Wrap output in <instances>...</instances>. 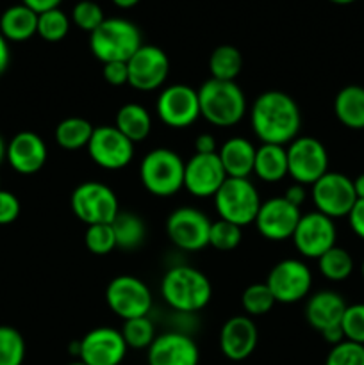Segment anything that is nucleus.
<instances>
[{
  "mask_svg": "<svg viewBox=\"0 0 364 365\" xmlns=\"http://www.w3.org/2000/svg\"><path fill=\"white\" fill-rule=\"evenodd\" d=\"M93 130H95V127L88 120L79 116H70L57 123L56 134L54 135H56V143L61 148L75 152V150L88 148Z\"/></svg>",
  "mask_w": 364,
  "mask_h": 365,
  "instance_id": "30",
  "label": "nucleus"
},
{
  "mask_svg": "<svg viewBox=\"0 0 364 365\" xmlns=\"http://www.w3.org/2000/svg\"><path fill=\"white\" fill-rule=\"evenodd\" d=\"M334 114L339 123L352 130H364V88L345 86L334 98Z\"/></svg>",
  "mask_w": 364,
  "mask_h": 365,
  "instance_id": "26",
  "label": "nucleus"
},
{
  "mask_svg": "<svg viewBox=\"0 0 364 365\" xmlns=\"http://www.w3.org/2000/svg\"><path fill=\"white\" fill-rule=\"evenodd\" d=\"M213 198L220 220L241 228L256 221L263 203L259 191L248 178H227Z\"/></svg>",
  "mask_w": 364,
  "mask_h": 365,
  "instance_id": "6",
  "label": "nucleus"
},
{
  "mask_svg": "<svg viewBox=\"0 0 364 365\" xmlns=\"http://www.w3.org/2000/svg\"><path fill=\"white\" fill-rule=\"evenodd\" d=\"M116 239V248L136 250L146 237L145 221L131 210H120L111 223Z\"/></svg>",
  "mask_w": 364,
  "mask_h": 365,
  "instance_id": "29",
  "label": "nucleus"
},
{
  "mask_svg": "<svg viewBox=\"0 0 364 365\" xmlns=\"http://www.w3.org/2000/svg\"><path fill=\"white\" fill-rule=\"evenodd\" d=\"M0 34L7 41H27L38 34V13L24 4L7 7L0 16Z\"/></svg>",
  "mask_w": 364,
  "mask_h": 365,
  "instance_id": "25",
  "label": "nucleus"
},
{
  "mask_svg": "<svg viewBox=\"0 0 364 365\" xmlns=\"http://www.w3.org/2000/svg\"><path fill=\"white\" fill-rule=\"evenodd\" d=\"M227 180L218 153H193L184 164V187L196 198H211Z\"/></svg>",
  "mask_w": 364,
  "mask_h": 365,
  "instance_id": "19",
  "label": "nucleus"
},
{
  "mask_svg": "<svg viewBox=\"0 0 364 365\" xmlns=\"http://www.w3.org/2000/svg\"><path fill=\"white\" fill-rule=\"evenodd\" d=\"M318 269L327 280L343 282L353 273V259L345 248L334 246L318 259Z\"/></svg>",
  "mask_w": 364,
  "mask_h": 365,
  "instance_id": "32",
  "label": "nucleus"
},
{
  "mask_svg": "<svg viewBox=\"0 0 364 365\" xmlns=\"http://www.w3.org/2000/svg\"><path fill=\"white\" fill-rule=\"evenodd\" d=\"M332 4H338V6H348V4H353L355 0H328Z\"/></svg>",
  "mask_w": 364,
  "mask_h": 365,
  "instance_id": "52",
  "label": "nucleus"
},
{
  "mask_svg": "<svg viewBox=\"0 0 364 365\" xmlns=\"http://www.w3.org/2000/svg\"><path fill=\"white\" fill-rule=\"evenodd\" d=\"M196 91L200 116L214 127H234L248 113L245 93L236 82L209 78Z\"/></svg>",
  "mask_w": 364,
  "mask_h": 365,
  "instance_id": "3",
  "label": "nucleus"
},
{
  "mask_svg": "<svg viewBox=\"0 0 364 365\" xmlns=\"http://www.w3.org/2000/svg\"><path fill=\"white\" fill-rule=\"evenodd\" d=\"M195 153H202V155H207V153H218L216 148V139L211 134H200L195 138Z\"/></svg>",
  "mask_w": 364,
  "mask_h": 365,
  "instance_id": "45",
  "label": "nucleus"
},
{
  "mask_svg": "<svg viewBox=\"0 0 364 365\" xmlns=\"http://www.w3.org/2000/svg\"><path fill=\"white\" fill-rule=\"evenodd\" d=\"M300 217H302L300 207L289 203L284 196H273L261 203V209L253 223H256L257 232L264 239L280 242L293 237Z\"/></svg>",
  "mask_w": 364,
  "mask_h": 365,
  "instance_id": "18",
  "label": "nucleus"
},
{
  "mask_svg": "<svg viewBox=\"0 0 364 365\" xmlns=\"http://www.w3.org/2000/svg\"><path fill=\"white\" fill-rule=\"evenodd\" d=\"M253 173L259 180L280 182L288 177V152L285 146L280 145H261L256 150V160H253Z\"/></svg>",
  "mask_w": 364,
  "mask_h": 365,
  "instance_id": "27",
  "label": "nucleus"
},
{
  "mask_svg": "<svg viewBox=\"0 0 364 365\" xmlns=\"http://www.w3.org/2000/svg\"><path fill=\"white\" fill-rule=\"evenodd\" d=\"M70 25L71 20L59 7L38 14V36L49 43L63 41L70 32Z\"/></svg>",
  "mask_w": 364,
  "mask_h": 365,
  "instance_id": "34",
  "label": "nucleus"
},
{
  "mask_svg": "<svg viewBox=\"0 0 364 365\" xmlns=\"http://www.w3.org/2000/svg\"><path fill=\"white\" fill-rule=\"evenodd\" d=\"M250 123L261 145L288 146L298 138L302 113L293 96L284 91H264L250 107Z\"/></svg>",
  "mask_w": 364,
  "mask_h": 365,
  "instance_id": "1",
  "label": "nucleus"
},
{
  "mask_svg": "<svg viewBox=\"0 0 364 365\" xmlns=\"http://www.w3.org/2000/svg\"><path fill=\"white\" fill-rule=\"evenodd\" d=\"M243 230L241 227L234 223H228L225 220H218L211 223L209 232V246H213L218 252H231L241 245Z\"/></svg>",
  "mask_w": 364,
  "mask_h": 365,
  "instance_id": "37",
  "label": "nucleus"
},
{
  "mask_svg": "<svg viewBox=\"0 0 364 365\" xmlns=\"http://www.w3.org/2000/svg\"><path fill=\"white\" fill-rule=\"evenodd\" d=\"M156 110L159 120L170 128H188L200 118L198 91L188 84H171L163 88Z\"/></svg>",
  "mask_w": 364,
  "mask_h": 365,
  "instance_id": "14",
  "label": "nucleus"
},
{
  "mask_svg": "<svg viewBox=\"0 0 364 365\" xmlns=\"http://www.w3.org/2000/svg\"><path fill=\"white\" fill-rule=\"evenodd\" d=\"M256 146L246 138H231L220 146L218 157L227 178H248L253 173Z\"/></svg>",
  "mask_w": 364,
  "mask_h": 365,
  "instance_id": "24",
  "label": "nucleus"
},
{
  "mask_svg": "<svg viewBox=\"0 0 364 365\" xmlns=\"http://www.w3.org/2000/svg\"><path fill=\"white\" fill-rule=\"evenodd\" d=\"M84 245L88 252L93 255H107L116 248V239H114L113 227L109 225H91L86 228Z\"/></svg>",
  "mask_w": 364,
  "mask_h": 365,
  "instance_id": "39",
  "label": "nucleus"
},
{
  "mask_svg": "<svg viewBox=\"0 0 364 365\" xmlns=\"http://www.w3.org/2000/svg\"><path fill=\"white\" fill-rule=\"evenodd\" d=\"M139 2H141V0H113L114 6L120 7V9H132V7L138 6Z\"/></svg>",
  "mask_w": 364,
  "mask_h": 365,
  "instance_id": "50",
  "label": "nucleus"
},
{
  "mask_svg": "<svg viewBox=\"0 0 364 365\" xmlns=\"http://www.w3.org/2000/svg\"><path fill=\"white\" fill-rule=\"evenodd\" d=\"M20 200L9 191L0 189V225H11L20 216Z\"/></svg>",
  "mask_w": 364,
  "mask_h": 365,
  "instance_id": "42",
  "label": "nucleus"
},
{
  "mask_svg": "<svg viewBox=\"0 0 364 365\" xmlns=\"http://www.w3.org/2000/svg\"><path fill=\"white\" fill-rule=\"evenodd\" d=\"M305 196H307L305 185H302V184L289 185V187L285 189V192H284V198L288 200L289 203H293V205H296V207H300L303 202H305Z\"/></svg>",
  "mask_w": 364,
  "mask_h": 365,
  "instance_id": "46",
  "label": "nucleus"
},
{
  "mask_svg": "<svg viewBox=\"0 0 364 365\" xmlns=\"http://www.w3.org/2000/svg\"><path fill=\"white\" fill-rule=\"evenodd\" d=\"M353 191H355L357 200H364V173L353 180Z\"/></svg>",
  "mask_w": 364,
  "mask_h": 365,
  "instance_id": "49",
  "label": "nucleus"
},
{
  "mask_svg": "<svg viewBox=\"0 0 364 365\" xmlns=\"http://www.w3.org/2000/svg\"><path fill=\"white\" fill-rule=\"evenodd\" d=\"M345 341L364 346V303L348 305L341 321Z\"/></svg>",
  "mask_w": 364,
  "mask_h": 365,
  "instance_id": "40",
  "label": "nucleus"
},
{
  "mask_svg": "<svg viewBox=\"0 0 364 365\" xmlns=\"http://www.w3.org/2000/svg\"><path fill=\"white\" fill-rule=\"evenodd\" d=\"M6 148H7L6 141H4L2 135H0V164H2V160L6 159Z\"/></svg>",
  "mask_w": 364,
  "mask_h": 365,
  "instance_id": "51",
  "label": "nucleus"
},
{
  "mask_svg": "<svg viewBox=\"0 0 364 365\" xmlns=\"http://www.w3.org/2000/svg\"><path fill=\"white\" fill-rule=\"evenodd\" d=\"M70 20L75 27L91 34L96 27L102 25L106 16H103L102 7L96 2H93V0H81V2L75 4L74 9H71Z\"/></svg>",
  "mask_w": 364,
  "mask_h": 365,
  "instance_id": "38",
  "label": "nucleus"
},
{
  "mask_svg": "<svg viewBox=\"0 0 364 365\" xmlns=\"http://www.w3.org/2000/svg\"><path fill=\"white\" fill-rule=\"evenodd\" d=\"M68 365H84V364L79 362V360H77V362H71V364H68Z\"/></svg>",
  "mask_w": 364,
  "mask_h": 365,
  "instance_id": "54",
  "label": "nucleus"
},
{
  "mask_svg": "<svg viewBox=\"0 0 364 365\" xmlns=\"http://www.w3.org/2000/svg\"><path fill=\"white\" fill-rule=\"evenodd\" d=\"M61 2H63V0H21L24 6H27L29 9H32L38 14L45 13V11H50V9H57V7L61 6Z\"/></svg>",
  "mask_w": 364,
  "mask_h": 365,
  "instance_id": "47",
  "label": "nucleus"
},
{
  "mask_svg": "<svg viewBox=\"0 0 364 365\" xmlns=\"http://www.w3.org/2000/svg\"><path fill=\"white\" fill-rule=\"evenodd\" d=\"M259 342V331L248 316H234L223 323L218 337L220 351L232 362H243L253 355Z\"/></svg>",
  "mask_w": 364,
  "mask_h": 365,
  "instance_id": "21",
  "label": "nucleus"
},
{
  "mask_svg": "<svg viewBox=\"0 0 364 365\" xmlns=\"http://www.w3.org/2000/svg\"><path fill=\"white\" fill-rule=\"evenodd\" d=\"M310 196L318 212L330 220L348 217L357 202L353 180L338 171H327L318 182L310 185Z\"/></svg>",
  "mask_w": 364,
  "mask_h": 365,
  "instance_id": "11",
  "label": "nucleus"
},
{
  "mask_svg": "<svg viewBox=\"0 0 364 365\" xmlns=\"http://www.w3.org/2000/svg\"><path fill=\"white\" fill-rule=\"evenodd\" d=\"M89 159L96 166L109 171L123 170L134 157V143L125 138L116 127L100 125L93 130L88 145Z\"/></svg>",
  "mask_w": 364,
  "mask_h": 365,
  "instance_id": "16",
  "label": "nucleus"
},
{
  "mask_svg": "<svg viewBox=\"0 0 364 365\" xmlns=\"http://www.w3.org/2000/svg\"><path fill=\"white\" fill-rule=\"evenodd\" d=\"M128 86L136 91L150 93L161 89L170 75V59L159 46L141 45L127 61Z\"/></svg>",
  "mask_w": 364,
  "mask_h": 365,
  "instance_id": "13",
  "label": "nucleus"
},
{
  "mask_svg": "<svg viewBox=\"0 0 364 365\" xmlns=\"http://www.w3.org/2000/svg\"><path fill=\"white\" fill-rule=\"evenodd\" d=\"M243 70V56L239 48L232 45H220L209 56L211 78L236 82Z\"/></svg>",
  "mask_w": 364,
  "mask_h": 365,
  "instance_id": "31",
  "label": "nucleus"
},
{
  "mask_svg": "<svg viewBox=\"0 0 364 365\" xmlns=\"http://www.w3.org/2000/svg\"><path fill=\"white\" fill-rule=\"evenodd\" d=\"M11 61V53H9V45H7V39L0 34V75L7 70Z\"/></svg>",
  "mask_w": 364,
  "mask_h": 365,
  "instance_id": "48",
  "label": "nucleus"
},
{
  "mask_svg": "<svg viewBox=\"0 0 364 365\" xmlns=\"http://www.w3.org/2000/svg\"><path fill=\"white\" fill-rule=\"evenodd\" d=\"M360 274H363V278H364V260H363V264H360Z\"/></svg>",
  "mask_w": 364,
  "mask_h": 365,
  "instance_id": "53",
  "label": "nucleus"
},
{
  "mask_svg": "<svg viewBox=\"0 0 364 365\" xmlns=\"http://www.w3.org/2000/svg\"><path fill=\"white\" fill-rule=\"evenodd\" d=\"M148 365H198L200 349L196 342L182 331H166L157 335L146 349Z\"/></svg>",
  "mask_w": 364,
  "mask_h": 365,
  "instance_id": "20",
  "label": "nucleus"
},
{
  "mask_svg": "<svg viewBox=\"0 0 364 365\" xmlns=\"http://www.w3.org/2000/svg\"><path fill=\"white\" fill-rule=\"evenodd\" d=\"M25 360V341L20 331L0 324V365H21Z\"/></svg>",
  "mask_w": 364,
  "mask_h": 365,
  "instance_id": "36",
  "label": "nucleus"
},
{
  "mask_svg": "<svg viewBox=\"0 0 364 365\" xmlns=\"http://www.w3.org/2000/svg\"><path fill=\"white\" fill-rule=\"evenodd\" d=\"M46 155H49V150H46L45 141L36 132H18L7 143L6 159L11 168L20 175L38 173L45 166Z\"/></svg>",
  "mask_w": 364,
  "mask_h": 365,
  "instance_id": "22",
  "label": "nucleus"
},
{
  "mask_svg": "<svg viewBox=\"0 0 364 365\" xmlns=\"http://www.w3.org/2000/svg\"><path fill=\"white\" fill-rule=\"evenodd\" d=\"M120 331L125 344L131 349H148L157 337L156 324L152 323L148 316L123 321V327Z\"/></svg>",
  "mask_w": 364,
  "mask_h": 365,
  "instance_id": "33",
  "label": "nucleus"
},
{
  "mask_svg": "<svg viewBox=\"0 0 364 365\" xmlns=\"http://www.w3.org/2000/svg\"><path fill=\"white\" fill-rule=\"evenodd\" d=\"M121 365H123V364H121Z\"/></svg>",
  "mask_w": 364,
  "mask_h": 365,
  "instance_id": "55",
  "label": "nucleus"
},
{
  "mask_svg": "<svg viewBox=\"0 0 364 365\" xmlns=\"http://www.w3.org/2000/svg\"><path fill=\"white\" fill-rule=\"evenodd\" d=\"M213 221L195 207H178L166 217V234L182 252H200L209 246Z\"/></svg>",
  "mask_w": 364,
  "mask_h": 365,
  "instance_id": "12",
  "label": "nucleus"
},
{
  "mask_svg": "<svg viewBox=\"0 0 364 365\" xmlns=\"http://www.w3.org/2000/svg\"><path fill=\"white\" fill-rule=\"evenodd\" d=\"M161 296L175 312L193 314L206 309L213 298L211 280L191 266H175L161 280Z\"/></svg>",
  "mask_w": 364,
  "mask_h": 365,
  "instance_id": "2",
  "label": "nucleus"
},
{
  "mask_svg": "<svg viewBox=\"0 0 364 365\" xmlns=\"http://www.w3.org/2000/svg\"><path fill=\"white\" fill-rule=\"evenodd\" d=\"M103 81L113 88H121L128 84V70L127 63H107L103 64Z\"/></svg>",
  "mask_w": 364,
  "mask_h": 365,
  "instance_id": "43",
  "label": "nucleus"
},
{
  "mask_svg": "<svg viewBox=\"0 0 364 365\" xmlns=\"http://www.w3.org/2000/svg\"><path fill=\"white\" fill-rule=\"evenodd\" d=\"M70 205L75 217L88 227L113 223L116 214L120 212L116 192L109 185L96 180L79 184L71 192Z\"/></svg>",
  "mask_w": 364,
  "mask_h": 365,
  "instance_id": "7",
  "label": "nucleus"
},
{
  "mask_svg": "<svg viewBox=\"0 0 364 365\" xmlns=\"http://www.w3.org/2000/svg\"><path fill=\"white\" fill-rule=\"evenodd\" d=\"M141 45V31L125 18H106L89 34V50L102 64L127 63Z\"/></svg>",
  "mask_w": 364,
  "mask_h": 365,
  "instance_id": "4",
  "label": "nucleus"
},
{
  "mask_svg": "<svg viewBox=\"0 0 364 365\" xmlns=\"http://www.w3.org/2000/svg\"><path fill=\"white\" fill-rule=\"evenodd\" d=\"M184 160L170 148L150 150L139 166L141 184L150 195L168 198L184 187Z\"/></svg>",
  "mask_w": 364,
  "mask_h": 365,
  "instance_id": "5",
  "label": "nucleus"
},
{
  "mask_svg": "<svg viewBox=\"0 0 364 365\" xmlns=\"http://www.w3.org/2000/svg\"><path fill=\"white\" fill-rule=\"evenodd\" d=\"M350 228L353 230V234L357 237H360L364 241V200H357L353 209L348 214Z\"/></svg>",
  "mask_w": 364,
  "mask_h": 365,
  "instance_id": "44",
  "label": "nucleus"
},
{
  "mask_svg": "<svg viewBox=\"0 0 364 365\" xmlns=\"http://www.w3.org/2000/svg\"><path fill=\"white\" fill-rule=\"evenodd\" d=\"M264 284L273 294L275 302L291 305L307 298L313 289V273L300 259H284L275 264Z\"/></svg>",
  "mask_w": 364,
  "mask_h": 365,
  "instance_id": "10",
  "label": "nucleus"
},
{
  "mask_svg": "<svg viewBox=\"0 0 364 365\" xmlns=\"http://www.w3.org/2000/svg\"><path fill=\"white\" fill-rule=\"evenodd\" d=\"M275 298L266 284H252L243 291L241 305L248 317L266 316L275 305Z\"/></svg>",
  "mask_w": 364,
  "mask_h": 365,
  "instance_id": "35",
  "label": "nucleus"
},
{
  "mask_svg": "<svg viewBox=\"0 0 364 365\" xmlns=\"http://www.w3.org/2000/svg\"><path fill=\"white\" fill-rule=\"evenodd\" d=\"M325 365H364V346L343 341L332 346Z\"/></svg>",
  "mask_w": 364,
  "mask_h": 365,
  "instance_id": "41",
  "label": "nucleus"
},
{
  "mask_svg": "<svg viewBox=\"0 0 364 365\" xmlns=\"http://www.w3.org/2000/svg\"><path fill=\"white\" fill-rule=\"evenodd\" d=\"M288 175L295 184L313 185L328 171V152L323 143L310 135H298L288 146Z\"/></svg>",
  "mask_w": 364,
  "mask_h": 365,
  "instance_id": "8",
  "label": "nucleus"
},
{
  "mask_svg": "<svg viewBox=\"0 0 364 365\" xmlns=\"http://www.w3.org/2000/svg\"><path fill=\"white\" fill-rule=\"evenodd\" d=\"M346 302L334 291H320L310 296L305 303V319L321 335L334 328H341Z\"/></svg>",
  "mask_w": 364,
  "mask_h": 365,
  "instance_id": "23",
  "label": "nucleus"
},
{
  "mask_svg": "<svg viewBox=\"0 0 364 365\" xmlns=\"http://www.w3.org/2000/svg\"><path fill=\"white\" fill-rule=\"evenodd\" d=\"M335 239H338V230H335L334 220L318 210H313V212L302 214L291 241L300 255L318 260L325 252L334 248Z\"/></svg>",
  "mask_w": 364,
  "mask_h": 365,
  "instance_id": "15",
  "label": "nucleus"
},
{
  "mask_svg": "<svg viewBox=\"0 0 364 365\" xmlns=\"http://www.w3.org/2000/svg\"><path fill=\"white\" fill-rule=\"evenodd\" d=\"M127 344L120 330L96 327L79 341V362L84 365H121L127 356Z\"/></svg>",
  "mask_w": 364,
  "mask_h": 365,
  "instance_id": "17",
  "label": "nucleus"
},
{
  "mask_svg": "<svg viewBox=\"0 0 364 365\" xmlns=\"http://www.w3.org/2000/svg\"><path fill=\"white\" fill-rule=\"evenodd\" d=\"M106 303L111 312L120 319H136L148 316L153 298L148 285L132 274H121L113 278L106 289Z\"/></svg>",
  "mask_w": 364,
  "mask_h": 365,
  "instance_id": "9",
  "label": "nucleus"
},
{
  "mask_svg": "<svg viewBox=\"0 0 364 365\" xmlns=\"http://www.w3.org/2000/svg\"><path fill=\"white\" fill-rule=\"evenodd\" d=\"M114 127L132 143H141L152 132V116L139 103H125L118 109Z\"/></svg>",
  "mask_w": 364,
  "mask_h": 365,
  "instance_id": "28",
  "label": "nucleus"
}]
</instances>
